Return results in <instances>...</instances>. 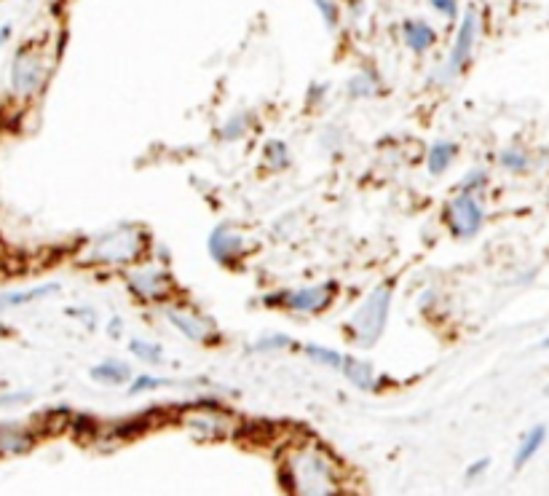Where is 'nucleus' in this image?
I'll return each instance as SVG.
<instances>
[{
  "label": "nucleus",
  "mask_w": 549,
  "mask_h": 496,
  "mask_svg": "<svg viewBox=\"0 0 549 496\" xmlns=\"http://www.w3.org/2000/svg\"><path fill=\"white\" fill-rule=\"evenodd\" d=\"M378 92V78L370 76V73H359L349 81V94L354 100H362V97H373Z\"/></svg>",
  "instance_id": "obj_23"
},
{
  "label": "nucleus",
  "mask_w": 549,
  "mask_h": 496,
  "mask_svg": "<svg viewBox=\"0 0 549 496\" xmlns=\"http://www.w3.org/2000/svg\"><path fill=\"white\" fill-rule=\"evenodd\" d=\"M282 483L292 496H341V470L319 446H295L282 464Z\"/></svg>",
  "instance_id": "obj_1"
},
{
  "label": "nucleus",
  "mask_w": 549,
  "mask_h": 496,
  "mask_svg": "<svg viewBox=\"0 0 549 496\" xmlns=\"http://www.w3.org/2000/svg\"><path fill=\"white\" fill-rule=\"evenodd\" d=\"M92 379L97 381V384H110V387H121V384H126V381L132 379V368H129L126 362L105 360V362H100V365H94Z\"/></svg>",
  "instance_id": "obj_12"
},
{
  "label": "nucleus",
  "mask_w": 549,
  "mask_h": 496,
  "mask_svg": "<svg viewBox=\"0 0 549 496\" xmlns=\"http://www.w3.org/2000/svg\"><path fill=\"white\" fill-rule=\"evenodd\" d=\"M303 354H306L311 362H317V365H325V368L333 370H343V362H346V357H343L341 352H335V349H327V346L319 344H306L303 346Z\"/></svg>",
  "instance_id": "obj_18"
},
{
  "label": "nucleus",
  "mask_w": 549,
  "mask_h": 496,
  "mask_svg": "<svg viewBox=\"0 0 549 496\" xmlns=\"http://www.w3.org/2000/svg\"><path fill=\"white\" fill-rule=\"evenodd\" d=\"M485 183H488V172L475 167V169H469V172L464 175V180L458 183V191H461V194H477Z\"/></svg>",
  "instance_id": "obj_24"
},
{
  "label": "nucleus",
  "mask_w": 549,
  "mask_h": 496,
  "mask_svg": "<svg viewBox=\"0 0 549 496\" xmlns=\"http://www.w3.org/2000/svg\"><path fill=\"white\" fill-rule=\"evenodd\" d=\"M164 317H167L169 325L175 330H180L188 341H196V344H217V341H220V333H217L215 322L196 312V309H188V306H167Z\"/></svg>",
  "instance_id": "obj_7"
},
{
  "label": "nucleus",
  "mask_w": 549,
  "mask_h": 496,
  "mask_svg": "<svg viewBox=\"0 0 549 496\" xmlns=\"http://www.w3.org/2000/svg\"><path fill=\"white\" fill-rule=\"evenodd\" d=\"M317 6H319V11H322V17H325L327 27L333 30V27L338 25V9H335L330 0H317Z\"/></svg>",
  "instance_id": "obj_28"
},
{
  "label": "nucleus",
  "mask_w": 549,
  "mask_h": 496,
  "mask_svg": "<svg viewBox=\"0 0 549 496\" xmlns=\"http://www.w3.org/2000/svg\"><path fill=\"white\" fill-rule=\"evenodd\" d=\"M485 470H488V459H480V462H475L472 467H469V470H466V478H469V480L480 478Z\"/></svg>",
  "instance_id": "obj_30"
},
{
  "label": "nucleus",
  "mask_w": 549,
  "mask_h": 496,
  "mask_svg": "<svg viewBox=\"0 0 549 496\" xmlns=\"http://www.w3.org/2000/svg\"><path fill=\"white\" fill-rule=\"evenodd\" d=\"M335 282H322V285L295 287V290H282V293L266 295L268 306H279L284 312L292 314H317L325 312L327 306L335 301Z\"/></svg>",
  "instance_id": "obj_4"
},
{
  "label": "nucleus",
  "mask_w": 549,
  "mask_h": 496,
  "mask_svg": "<svg viewBox=\"0 0 549 496\" xmlns=\"http://www.w3.org/2000/svg\"><path fill=\"white\" fill-rule=\"evenodd\" d=\"M263 161L271 169H287L290 167V148L284 140H268L263 148Z\"/></svg>",
  "instance_id": "obj_20"
},
{
  "label": "nucleus",
  "mask_w": 549,
  "mask_h": 496,
  "mask_svg": "<svg viewBox=\"0 0 549 496\" xmlns=\"http://www.w3.org/2000/svg\"><path fill=\"white\" fill-rule=\"evenodd\" d=\"M389 309H391V285L383 282L367 295L365 301L359 303V309L354 312V317L349 320L346 330H349V338L362 349H370L381 341L383 330H386V322H389Z\"/></svg>",
  "instance_id": "obj_3"
},
{
  "label": "nucleus",
  "mask_w": 549,
  "mask_h": 496,
  "mask_svg": "<svg viewBox=\"0 0 549 496\" xmlns=\"http://www.w3.org/2000/svg\"><path fill=\"white\" fill-rule=\"evenodd\" d=\"M499 164L509 172H525V169L531 167V156L528 151H523L520 145H512V148H504L499 156Z\"/></svg>",
  "instance_id": "obj_22"
},
{
  "label": "nucleus",
  "mask_w": 549,
  "mask_h": 496,
  "mask_svg": "<svg viewBox=\"0 0 549 496\" xmlns=\"http://www.w3.org/2000/svg\"><path fill=\"white\" fill-rule=\"evenodd\" d=\"M432 6L440 11L442 17H456L458 0H432Z\"/></svg>",
  "instance_id": "obj_29"
},
{
  "label": "nucleus",
  "mask_w": 549,
  "mask_h": 496,
  "mask_svg": "<svg viewBox=\"0 0 549 496\" xmlns=\"http://www.w3.org/2000/svg\"><path fill=\"white\" fill-rule=\"evenodd\" d=\"M148 250V234L140 226H118L94 239L81 261L86 266H129Z\"/></svg>",
  "instance_id": "obj_2"
},
{
  "label": "nucleus",
  "mask_w": 549,
  "mask_h": 496,
  "mask_svg": "<svg viewBox=\"0 0 549 496\" xmlns=\"http://www.w3.org/2000/svg\"><path fill=\"white\" fill-rule=\"evenodd\" d=\"M445 223L456 239H472L485 223V210L475 194H458L445 210Z\"/></svg>",
  "instance_id": "obj_5"
},
{
  "label": "nucleus",
  "mask_w": 549,
  "mask_h": 496,
  "mask_svg": "<svg viewBox=\"0 0 549 496\" xmlns=\"http://www.w3.org/2000/svg\"><path fill=\"white\" fill-rule=\"evenodd\" d=\"M183 424L201 440H223L236 432V419L217 405L193 408L183 416Z\"/></svg>",
  "instance_id": "obj_6"
},
{
  "label": "nucleus",
  "mask_w": 549,
  "mask_h": 496,
  "mask_svg": "<svg viewBox=\"0 0 549 496\" xmlns=\"http://www.w3.org/2000/svg\"><path fill=\"white\" fill-rule=\"evenodd\" d=\"M544 440H547V427H544V424H539V427H533L525 432V438L520 440V446H517V454H515L517 470L525 467V464L531 462L533 456L539 454L541 446H544Z\"/></svg>",
  "instance_id": "obj_15"
},
{
  "label": "nucleus",
  "mask_w": 549,
  "mask_h": 496,
  "mask_svg": "<svg viewBox=\"0 0 549 496\" xmlns=\"http://www.w3.org/2000/svg\"><path fill=\"white\" fill-rule=\"evenodd\" d=\"M402 33H405V43H408L410 49L416 51V54H424L426 49H432L434 41H437V35L426 22H418V19H410L402 27Z\"/></svg>",
  "instance_id": "obj_14"
},
{
  "label": "nucleus",
  "mask_w": 549,
  "mask_h": 496,
  "mask_svg": "<svg viewBox=\"0 0 549 496\" xmlns=\"http://www.w3.org/2000/svg\"><path fill=\"white\" fill-rule=\"evenodd\" d=\"M167 384H169L167 379H156V376H137V379L132 381V387H129V392H132V395H142V392H150V389L167 387Z\"/></svg>",
  "instance_id": "obj_26"
},
{
  "label": "nucleus",
  "mask_w": 549,
  "mask_h": 496,
  "mask_svg": "<svg viewBox=\"0 0 549 496\" xmlns=\"http://www.w3.org/2000/svg\"><path fill=\"white\" fill-rule=\"evenodd\" d=\"M126 285L132 290L140 301H150V303H159L167 301L172 290H175V279L172 274L164 269H156V266H150V269H137L132 274H126Z\"/></svg>",
  "instance_id": "obj_9"
},
{
  "label": "nucleus",
  "mask_w": 549,
  "mask_h": 496,
  "mask_svg": "<svg viewBox=\"0 0 549 496\" xmlns=\"http://www.w3.org/2000/svg\"><path fill=\"white\" fill-rule=\"evenodd\" d=\"M59 290L57 282H51V285H43V287H30V290H25V293H6L3 298H0V303L9 309V306H25V303L30 301H38V298H46V295H54Z\"/></svg>",
  "instance_id": "obj_19"
},
{
  "label": "nucleus",
  "mask_w": 549,
  "mask_h": 496,
  "mask_svg": "<svg viewBox=\"0 0 549 496\" xmlns=\"http://www.w3.org/2000/svg\"><path fill=\"white\" fill-rule=\"evenodd\" d=\"M244 132H247V121H244V116H233L228 124H225L223 129H220V137L223 140H239V137H244Z\"/></svg>",
  "instance_id": "obj_27"
},
{
  "label": "nucleus",
  "mask_w": 549,
  "mask_h": 496,
  "mask_svg": "<svg viewBox=\"0 0 549 496\" xmlns=\"http://www.w3.org/2000/svg\"><path fill=\"white\" fill-rule=\"evenodd\" d=\"M46 81V68H43L41 54L35 51H19L14 65H11V89L19 97H33Z\"/></svg>",
  "instance_id": "obj_10"
},
{
  "label": "nucleus",
  "mask_w": 549,
  "mask_h": 496,
  "mask_svg": "<svg viewBox=\"0 0 549 496\" xmlns=\"http://www.w3.org/2000/svg\"><path fill=\"white\" fill-rule=\"evenodd\" d=\"M209 255L212 261L225 266V269H233L242 263L244 255V242L242 236L231 231L228 226H217L212 234H209Z\"/></svg>",
  "instance_id": "obj_11"
},
{
  "label": "nucleus",
  "mask_w": 549,
  "mask_h": 496,
  "mask_svg": "<svg viewBox=\"0 0 549 496\" xmlns=\"http://www.w3.org/2000/svg\"><path fill=\"white\" fill-rule=\"evenodd\" d=\"M343 376L354 384V387L359 389H375V370L370 362H362V360H354V357H346V362H343Z\"/></svg>",
  "instance_id": "obj_16"
},
{
  "label": "nucleus",
  "mask_w": 549,
  "mask_h": 496,
  "mask_svg": "<svg viewBox=\"0 0 549 496\" xmlns=\"http://www.w3.org/2000/svg\"><path fill=\"white\" fill-rule=\"evenodd\" d=\"M541 346H544V349H549V338H544V344Z\"/></svg>",
  "instance_id": "obj_32"
},
{
  "label": "nucleus",
  "mask_w": 549,
  "mask_h": 496,
  "mask_svg": "<svg viewBox=\"0 0 549 496\" xmlns=\"http://www.w3.org/2000/svg\"><path fill=\"white\" fill-rule=\"evenodd\" d=\"M456 153H458L456 143H450V140H440V143H434L432 148H429L426 167H429V172H432V175H442V172H445V169L453 164Z\"/></svg>",
  "instance_id": "obj_17"
},
{
  "label": "nucleus",
  "mask_w": 549,
  "mask_h": 496,
  "mask_svg": "<svg viewBox=\"0 0 549 496\" xmlns=\"http://www.w3.org/2000/svg\"><path fill=\"white\" fill-rule=\"evenodd\" d=\"M287 346H292V341L284 333H274V336H266L260 338V341H255V344L250 346V352H276V349H287Z\"/></svg>",
  "instance_id": "obj_25"
},
{
  "label": "nucleus",
  "mask_w": 549,
  "mask_h": 496,
  "mask_svg": "<svg viewBox=\"0 0 549 496\" xmlns=\"http://www.w3.org/2000/svg\"><path fill=\"white\" fill-rule=\"evenodd\" d=\"M477 33H480V17H477L475 9H469L464 14V19H461L453 51H450L445 68H442V78H456L458 73L469 65V59H472V51H475L477 43Z\"/></svg>",
  "instance_id": "obj_8"
},
{
  "label": "nucleus",
  "mask_w": 549,
  "mask_h": 496,
  "mask_svg": "<svg viewBox=\"0 0 549 496\" xmlns=\"http://www.w3.org/2000/svg\"><path fill=\"white\" fill-rule=\"evenodd\" d=\"M108 336L110 338H121V317H113V320H110Z\"/></svg>",
  "instance_id": "obj_31"
},
{
  "label": "nucleus",
  "mask_w": 549,
  "mask_h": 496,
  "mask_svg": "<svg viewBox=\"0 0 549 496\" xmlns=\"http://www.w3.org/2000/svg\"><path fill=\"white\" fill-rule=\"evenodd\" d=\"M35 443V438L27 432L25 427H14V424H3L0 429V446H3V454H25L30 451Z\"/></svg>",
  "instance_id": "obj_13"
},
{
  "label": "nucleus",
  "mask_w": 549,
  "mask_h": 496,
  "mask_svg": "<svg viewBox=\"0 0 549 496\" xmlns=\"http://www.w3.org/2000/svg\"><path fill=\"white\" fill-rule=\"evenodd\" d=\"M129 349L137 360L150 362V365H161L164 362V349L159 344H153V341H142V338H132L129 341Z\"/></svg>",
  "instance_id": "obj_21"
}]
</instances>
